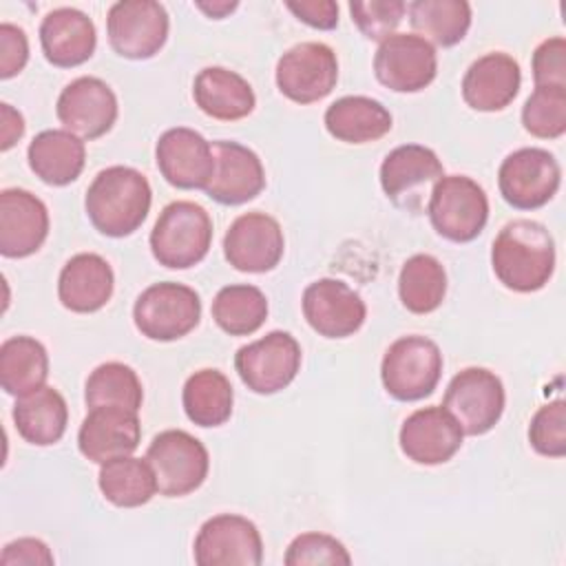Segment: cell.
I'll use <instances>...</instances> for the list:
<instances>
[{
	"mask_svg": "<svg viewBox=\"0 0 566 566\" xmlns=\"http://www.w3.org/2000/svg\"><path fill=\"white\" fill-rule=\"evenodd\" d=\"M325 130L345 144H369L385 137L394 117L389 108L367 95H345L332 102L323 115Z\"/></svg>",
	"mask_w": 566,
	"mask_h": 566,
	"instance_id": "cell-29",
	"label": "cell"
},
{
	"mask_svg": "<svg viewBox=\"0 0 566 566\" xmlns=\"http://www.w3.org/2000/svg\"><path fill=\"white\" fill-rule=\"evenodd\" d=\"M285 250L281 223L265 212L239 214L223 237L226 261L248 274H263L274 270Z\"/></svg>",
	"mask_w": 566,
	"mask_h": 566,
	"instance_id": "cell-16",
	"label": "cell"
},
{
	"mask_svg": "<svg viewBox=\"0 0 566 566\" xmlns=\"http://www.w3.org/2000/svg\"><path fill=\"white\" fill-rule=\"evenodd\" d=\"M192 555L199 566H259L263 562V539L252 520L219 513L199 526Z\"/></svg>",
	"mask_w": 566,
	"mask_h": 566,
	"instance_id": "cell-14",
	"label": "cell"
},
{
	"mask_svg": "<svg viewBox=\"0 0 566 566\" xmlns=\"http://www.w3.org/2000/svg\"><path fill=\"white\" fill-rule=\"evenodd\" d=\"M139 440L142 424L137 411L117 405L88 409L77 431L80 453L95 464L130 455L139 447Z\"/></svg>",
	"mask_w": 566,
	"mask_h": 566,
	"instance_id": "cell-22",
	"label": "cell"
},
{
	"mask_svg": "<svg viewBox=\"0 0 566 566\" xmlns=\"http://www.w3.org/2000/svg\"><path fill=\"white\" fill-rule=\"evenodd\" d=\"M168 11L155 0H122L106 13L111 49L126 60H150L168 40Z\"/></svg>",
	"mask_w": 566,
	"mask_h": 566,
	"instance_id": "cell-11",
	"label": "cell"
},
{
	"mask_svg": "<svg viewBox=\"0 0 566 566\" xmlns=\"http://www.w3.org/2000/svg\"><path fill=\"white\" fill-rule=\"evenodd\" d=\"M11 416L20 438L35 447H51L60 442L69 424L66 400L55 387L49 385L20 396Z\"/></svg>",
	"mask_w": 566,
	"mask_h": 566,
	"instance_id": "cell-30",
	"label": "cell"
},
{
	"mask_svg": "<svg viewBox=\"0 0 566 566\" xmlns=\"http://www.w3.org/2000/svg\"><path fill=\"white\" fill-rule=\"evenodd\" d=\"M303 352L298 340L283 329H272L234 354V369L241 382L259 394L272 396L285 389L298 374Z\"/></svg>",
	"mask_w": 566,
	"mask_h": 566,
	"instance_id": "cell-9",
	"label": "cell"
},
{
	"mask_svg": "<svg viewBox=\"0 0 566 566\" xmlns=\"http://www.w3.org/2000/svg\"><path fill=\"white\" fill-rule=\"evenodd\" d=\"M146 460L155 471L157 491L166 497H184L197 491L210 469L208 449L184 429H166L153 438Z\"/></svg>",
	"mask_w": 566,
	"mask_h": 566,
	"instance_id": "cell-7",
	"label": "cell"
},
{
	"mask_svg": "<svg viewBox=\"0 0 566 566\" xmlns=\"http://www.w3.org/2000/svg\"><path fill=\"white\" fill-rule=\"evenodd\" d=\"M285 7L296 15V20L305 22L312 29L332 31L338 27V4L332 0H301L285 2Z\"/></svg>",
	"mask_w": 566,
	"mask_h": 566,
	"instance_id": "cell-45",
	"label": "cell"
},
{
	"mask_svg": "<svg viewBox=\"0 0 566 566\" xmlns=\"http://www.w3.org/2000/svg\"><path fill=\"white\" fill-rule=\"evenodd\" d=\"M506 394L500 376L486 367L458 371L442 398V407L455 418L464 436H484L502 418Z\"/></svg>",
	"mask_w": 566,
	"mask_h": 566,
	"instance_id": "cell-8",
	"label": "cell"
},
{
	"mask_svg": "<svg viewBox=\"0 0 566 566\" xmlns=\"http://www.w3.org/2000/svg\"><path fill=\"white\" fill-rule=\"evenodd\" d=\"M283 562L287 566H316V564H329V566H349L352 555L347 553L345 544L327 533H301L296 535L285 555Z\"/></svg>",
	"mask_w": 566,
	"mask_h": 566,
	"instance_id": "cell-40",
	"label": "cell"
},
{
	"mask_svg": "<svg viewBox=\"0 0 566 566\" xmlns=\"http://www.w3.org/2000/svg\"><path fill=\"white\" fill-rule=\"evenodd\" d=\"M400 303L411 314H431L447 296V270L431 254L409 256L398 274Z\"/></svg>",
	"mask_w": 566,
	"mask_h": 566,
	"instance_id": "cell-35",
	"label": "cell"
},
{
	"mask_svg": "<svg viewBox=\"0 0 566 566\" xmlns=\"http://www.w3.org/2000/svg\"><path fill=\"white\" fill-rule=\"evenodd\" d=\"M97 486L113 506L137 509L153 500L157 493L155 471L146 458L122 455L99 464Z\"/></svg>",
	"mask_w": 566,
	"mask_h": 566,
	"instance_id": "cell-33",
	"label": "cell"
},
{
	"mask_svg": "<svg viewBox=\"0 0 566 566\" xmlns=\"http://www.w3.org/2000/svg\"><path fill=\"white\" fill-rule=\"evenodd\" d=\"M29 62V38L22 27L2 22L0 24V77H15Z\"/></svg>",
	"mask_w": 566,
	"mask_h": 566,
	"instance_id": "cell-43",
	"label": "cell"
},
{
	"mask_svg": "<svg viewBox=\"0 0 566 566\" xmlns=\"http://www.w3.org/2000/svg\"><path fill=\"white\" fill-rule=\"evenodd\" d=\"M214 170L206 195L221 206H241L256 199L265 188V168L259 155L232 139L212 142Z\"/></svg>",
	"mask_w": 566,
	"mask_h": 566,
	"instance_id": "cell-19",
	"label": "cell"
},
{
	"mask_svg": "<svg viewBox=\"0 0 566 566\" xmlns=\"http://www.w3.org/2000/svg\"><path fill=\"white\" fill-rule=\"evenodd\" d=\"M55 562L51 548L38 539V537H20L9 542L2 553H0V564L2 566H51Z\"/></svg>",
	"mask_w": 566,
	"mask_h": 566,
	"instance_id": "cell-44",
	"label": "cell"
},
{
	"mask_svg": "<svg viewBox=\"0 0 566 566\" xmlns=\"http://www.w3.org/2000/svg\"><path fill=\"white\" fill-rule=\"evenodd\" d=\"M0 150H9L24 135V117L11 104H0Z\"/></svg>",
	"mask_w": 566,
	"mask_h": 566,
	"instance_id": "cell-46",
	"label": "cell"
},
{
	"mask_svg": "<svg viewBox=\"0 0 566 566\" xmlns=\"http://www.w3.org/2000/svg\"><path fill=\"white\" fill-rule=\"evenodd\" d=\"M535 86H566V40L546 38L533 51L531 60Z\"/></svg>",
	"mask_w": 566,
	"mask_h": 566,
	"instance_id": "cell-42",
	"label": "cell"
},
{
	"mask_svg": "<svg viewBox=\"0 0 566 566\" xmlns=\"http://www.w3.org/2000/svg\"><path fill=\"white\" fill-rule=\"evenodd\" d=\"M268 298L256 285L234 283L217 292L212 318L230 336H250L268 318Z\"/></svg>",
	"mask_w": 566,
	"mask_h": 566,
	"instance_id": "cell-36",
	"label": "cell"
},
{
	"mask_svg": "<svg viewBox=\"0 0 566 566\" xmlns=\"http://www.w3.org/2000/svg\"><path fill=\"white\" fill-rule=\"evenodd\" d=\"M150 201L153 190L144 172L130 166H108L88 184L84 210L99 234L124 239L142 228Z\"/></svg>",
	"mask_w": 566,
	"mask_h": 566,
	"instance_id": "cell-2",
	"label": "cell"
},
{
	"mask_svg": "<svg viewBox=\"0 0 566 566\" xmlns=\"http://www.w3.org/2000/svg\"><path fill=\"white\" fill-rule=\"evenodd\" d=\"M192 99L201 113L219 122L248 117L256 106L250 82L226 66H206L195 75Z\"/></svg>",
	"mask_w": 566,
	"mask_h": 566,
	"instance_id": "cell-27",
	"label": "cell"
},
{
	"mask_svg": "<svg viewBox=\"0 0 566 566\" xmlns=\"http://www.w3.org/2000/svg\"><path fill=\"white\" fill-rule=\"evenodd\" d=\"M181 405L188 420L197 427H221L232 416L234 391L223 371L206 367L186 378Z\"/></svg>",
	"mask_w": 566,
	"mask_h": 566,
	"instance_id": "cell-32",
	"label": "cell"
},
{
	"mask_svg": "<svg viewBox=\"0 0 566 566\" xmlns=\"http://www.w3.org/2000/svg\"><path fill=\"white\" fill-rule=\"evenodd\" d=\"M442 352L436 340L409 334L396 338L380 363L385 391L400 402H416L433 394L442 376Z\"/></svg>",
	"mask_w": 566,
	"mask_h": 566,
	"instance_id": "cell-4",
	"label": "cell"
},
{
	"mask_svg": "<svg viewBox=\"0 0 566 566\" xmlns=\"http://www.w3.org/2000/svg\"><path fill=\"white\" fill-rule=\"evenodd\" d=\"M27 161L33 175L46 186H69L84 170L86 146L84 139L64 128H49L31 139Z\"/></svg>",
	"mask_w": 566,
	"mask_h": 566,
	"instance_id": "cell-28",
	"label": "cell"
},
{
	"mask_svg": "<svg viewBox=\"0 0 566 566\" xmlns=\"http://www.w3.org/2000/svg\"><path fill=\"white\" fill-rule=\"evenodd\" d=\"M115 290L111 263L95 252L71 256L57 276V298L75 314H93L102 310Z\"/></svg>",
	"mask_w": 566,
	"mask_h": 566,
	"instance_id": "cell-26",
	"label": "cell"
},
{
	"mask_svg": "<svg viewBox=\"0 0 566 566\" xmlns=\"http://www.w3.org/2000/svg\"><path fill=\"white\" fill-rule=\"evenodd\" d=\"M491 268L497 281L513 292L542 290L555 272L553 234L533 219L509 221L493 239Z\"/></svg>",
	"mask_w": 566,
	"mask_h": 566,
	"instance_id": "cell-1",
	"label": "cell"
},
{
	"mask_svg": "<svg viewBox=\"0 0 566 566\" xmlns=\"http://www.w3.org/2000/svg\"><path fill=\"white\" fill-rule=\"evenodd\" d=\"M378 177L382 192L394 206L413 210L420 203L422 188H433L444 177V168L436 150L422 144H402L385 155Z\"/></svg>",
	"mask_w": 566,
	"mask_h": 566,
	"instance_id": "cell-20",
	"label": "cell"
},
{
	"mask_svg": "<svg viewBox=\"0 0 566 566\" xmlns=\"http://www.w3.org/2000/svg\"><path fill=\"white\" fill-rule=\"evenodd\" d=\"M436 46L416 33H394L376 49L374 75L394 93L424 91L436 80Z\"/></svg>",
	"mask_w": 566,
	"mask_h": 566,
	"instance_id": "cell-13",
	"label": "cell"
},
{
	"mask_svg": "<svg viewBox=\"0 0 566 566\" xmlns=\"http://www.w3.org/2000/svg\"><path fill=\"white\" fill-rule=\"evenodd\" d=\"M562 168L553 153L526 146L509 153L497 170L502 199L515 210H537L559 190Z\"/></svg>",
	"mask_w": 566,
	"mask_h": 566,
	"instance_id": "cell-10",
	"label": "cell"
},
{
	"mask_svg": "<svg viewBox=\"0 0 566 566\" xmlns=\"http://www.w3.org/2000/svg\"><path fill=\"white\" fill-rule=\"evenodd\" d=\"M522 71L513 55L491 51L469 64L462 77V99L480 113L504 111L520 93Z\"/></svg>",
	"mask_w": 566,
	"mask_h": 566,
	"instance_id": "cell-24",
	"label": "cell"
},
{
	"mask_svg": "<svg viewBox=\"0 0 566 566\" xmlns=\"http://www.w3.org/2000/svg\"><path fill=\"white\" fill-rule=\"evenodd\" d=\"M55 115L64 130L91 142L113 128L119 115V104L117 95L104 80L82 75L62 88L57 95Z\"/></svg>",
	"mask_w": 566,
	"mask_h": 566,
	"instance_id": "cell-15",
	"label": "cell"
},
{
	"mask_svg": "<svg viewBox=\"0 0 566 566\" xmlns=\"http://www.w3.org/2000/svg\"><path fill=\"white\" fill-rule=\"evenodd\" d=\"M49 237V210L40 197L24 188L0 192V254L27 259L35 254Z\"/></svg>",
	"mask_w": 566,
	"mask_h": 566,
	"instance_id": "cell-23",
	"label": "cell"
},
{
	"mask_svg": "<svg viewBox=\"0 0 566 566\" xmlns=\"http://www.w3.org/2000/svg\"><path fill=\"white\" fill-rule=\"evenodd\" d=\"M199 11H203L208 18H212V20H221V18H226L228 13H232L237 7H239V2H228V0H221V2H197L195 4Z\"/></svg>",
	"mask_w": 566,
	"mask_h": 566,
	"instance_id": "cell-47",
	"label": "cell"
},
{
	"mask_svg": "<svg viewBox=\"0 0 566 566\" xmlns=\"http://www.w3.org/2000/svg\"><path fill=\"white\" fill-rule=\"evenodd\" d=\"M49 354L33 336H11L0 345V385L9 396H27L46 385Z\"/></svg>",
	"mask_w": 566,
	"mask_h": 566,
	"instance_id": "cell-31",
	"label": "cell"
},
{
	"mask_svg": "<svg viewBox=\"0 0 566 566\" xmlns=\"http://www.w3.org/2000/svg\"><path fill=\"white\" fill-rule=\"evenodd\" d=\"M276 88L294 104H314L327 97L338 82V60L325 42H298L276 62Z\"/></svg>",
	"mask_w": 566,
	"mask_h": 566,
	"instance_id": "cell-12",
	"label": "cell"
},
{
	"mask_svg": "<svg viewBox=\"0 0 566 566\" xmlns=\"http://www.w3.org/2000/svg\"><path fill=\"white\" fill-rule=\"evenodd\" d=\"M531 447L546 458L566 455V402L555 398L542 405L528 424Z\"/></svg>",
	"mask_w": 566,
	"mask_h": 566,
	"instance_id": "cell-39",
	"label": "cell"
},
{
	"mask_svg": "<svg viewBox=\"0 0 566 566\" xmlns=\"http://www.w3.org/2000/svg\"><path fill=\"white\" fill-rule=\"evenodd\" d=\"M155 161L161 177L179 190H206L214 170L212 144L188 126H175L159 135Z\"/></svg>",
	"mask_w": 566,
	"mask_h": 566,
	"instance_id": "cell-18",
	"label": "cell"
},
{
	"mask_svg": "<svg viewBox=\"0 0 566 566\" xmlns=\"http://www.w3.org/2000/svg\"><path fill=\"white\" fill-rule=\"evenodd\" d=\"M464 431L444 407H422L409 413L400 427V451L416 464L436 467L449 462L462 447Z\"/></svg>",
	"mask_w": 566,
	"mask_h": 566,
	"instance_id": "cell-21",
	"label": "cell"
},
{
	"mask_svg": "<svg viewBox=\"0 0 566 566\" xmlns=\"http://www.w3.org/2000/svg\"><path fill=\"white\" fill-rule=\"evenodd\" d=\"M522 126L539 139L566 133V86H535L522 106Z\"/></svg>",
	"mask_w": 566,
	"mask_h": 566,
	"instance_id": "cell-38",
	"label": "cell"
},
{
	"mask_svg": "<svg viewBox=\"0 0 566 566\" xmlns=\"http://www.w3.org/2000/svg\"><path fill=\"white\" fill-rule=\"evenodd\" d=\"M148 243L159 265L188 270L201 263L212 245V219L208 210L195 201H170L159 212Z\"/></svg>",
	"mask_w": 566,
	"mask_h": 566,
	"instance_id": "cell-3",
	"label": "cell"
},
{
	"mask_svg": "<svg viewBox=\"0 0 566 566\" xmlns=\"http://www.w3.org/2000/svg\"><path fill=\"white\" fill-rule=\"evenodd\" d=\"M427 214L442 239L469 243L478 239L489 221V197L475 179L467 175H444L429 192Z\"/></svg>",
	"mask_w": 566,
	"mask_h": 566,
	"instance_id": "cell-5",
	"label": "cell"
},
{
	"mask_svg": "<svg viewBox=\"0 0 566 566\" xmlns=\"http://www.w3.org/2000/svg\"><path fill=\"white\" fill-rule=\"evenodd\" d=\"M40 44L49 64L73 69L95 53L97 31L84 11L75 7H57L40 22Z\"/></svg>",
	"mask_w": 566,
	"mask_h": 566,
	"instance_id": "cell-25",
	"label": "cell"
},
{
	"mask_svg": "<svg viewBox=\"0 0 566 566\" xmlns=\"http://www.w3.org/2000/svg\"><path fill=\"white\" fill-rule=\"evenodd\" d=\"M407 13L416 35L442 49L460 44L473 18L467 0H413L407 4Z\"/></svg>",
	"mask_w": 566,
	"mask_h": 566,
	"instance_id": "cell-34",
	"label": "cell"
},
{
	"mask_svg": "<svg viewBox=\"0 0 566 566\" xmlns=\"http://www.w3.org/2000/svg\"><path fill=\"white\" fill-rule=\"evenodd\" d=\"M201 321L199 294L177 281L148 285L133 305V323L142 336L172 343L190 334Z\"/></svg>",
	"mask_w": 566,
	"mask_h": 566,
	"instance_id": "cell-6",
	"label": "cell"
},
{
	"mask_svg": "<svg viewBox=\"0 0 566 566\" xmlns=\"http://www.w3.org/2000/svg\"><path fill=\"white\" fill-rule=\"evenodd\" d=\"M84 402L88 409L117 405L139 411L144 402V387L130 365L108 360L88 374L84 382Z\"/></svg>",
	"mask_w": 566,
	"mask_h": 566,
	"instance_id": "cell-37",
	"label": "cell"
},
{
	"mask_svg": "<svg viewBox=\"0 0 566 566\" xmlns=\"http://www.w3.org/2000/svg\"><path fill=\"white\" fill-rule=\"evenodd\" d=\"M301 307L307 325L323 338H347L367 318V305L360 294L345 281L329 276L316 279L303 290Z\"/></svg>",
	"mask_w": 566,
	"mask_h": 566,
	"instance_id": "cell-17",
	"label": "cell"
},
{
	"mask_svg": "<svg viewBox=\"0 0 566 566\" xmlns=\"http://www.w3.org/2000/svg\"><path fill=\"white\" fill-rule=\"evenodd\" d=\"M407 4L402 0H354L349 2L352 22L367 40L382 42L402 22Z\"/></svg>",
	"mask_w": 566,
	"mask_h": 566,
	"instance_id": "cell-41",
	"label": "cell"
}]
</instances>
